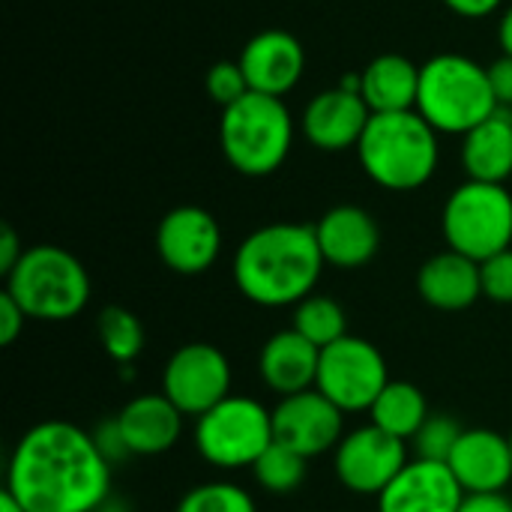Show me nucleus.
<instances>
[{
    "instance_id": "obj_3",
    "label": "nucleus",
    "mask_w": 512,
    "mask_h": 512,
    "mask_svg": "<svg viewBox=\"0 0 512 512\" xmlns=\"http://www.w3.org/2000/svg\"><path fill=\"white\" fill-rule=\"evenodd\" d=\"M360 165L366 177L390 192H414L426 186L441 162L438 132L420 111L372 114L360 144Z\"/></svg>"
},
{
    "instance_id": "obj_39",
    "label": "nucleus",
    "mask_w": 512,
    "mask_h": 512,
    "mask_svg": "<svg viewBox=\"0 0 512 512\" xmlns=\"http://www.w3.org/2000/svg\"><path fill=\"white\" fill-rule=\"evenodd\" d=\"M0 512H27V510H24V507H21V504H18L12 495L3 489V492H0Z\"/></svg>"
},
{
    "instance_id": "obj_13",
    "label": "nucleus",
    "mask_w": 512,
    "mask_h": 512,
    "mask_svg": "<svg viewBox=\"0 0 512 512\" xmlns=\"http://www.w3.org/2000/svg\"><path fill=\"white\" fill-rule=\"evenodd\" d=\"M345 438V414L315 387L282 396L273 408V441L306 459L333 453Z\"/></svg>"
},
{
    "instance_id": "obj_18",
    "label": "nucleus",
    "mask_w": 512,
    "mask_h": 512,
    "mask_svg": "<svg viewBox=\"0 0 512 512\" xmlns=\"http://www.w3.org/2000/svg\"><path fill=\"white\" fill-rule=\"evenodd\" d=\"M321 255L330 267L357 270L366 267L381 249V228L366 207L336 204L315 222Z\"/></svg>"
},
{
    "instance_id": "obj_41",
    "label": "nucleus",
    "mask_w": 512,
    "mask_h": 512,
    "mask_svg": "<svg viewBox=\"0 0 512 512\" xmlns=\"http://www.w3.org/2000/svg\"><path fill=\"white\" fill-rule=\"evenodd\" d=\"M510 447H512V432H510Z\"/></svg>"
},
{
    "instance_id": "obj_11",
    "label": "nucleus",
    "mask_w": 512,
    "mask_h": 512,
    "mask_svg": "<svg viewBox=\"0 0 512 512\" xmlns=\"http://www.w3.org/2000/svg\"><path fill=\"white\" fill-rule=\"evenodd\" d=\"M408 462V441H399L372 423L345 432L333 450L336 480L360 498H378Z\"/></svg>"
},
{
    "instance_id": "obj_33",
    "label": "nucleus",
    "mask_w": 512,
    "mask_h": 512,
    "mask_svg": "<svg viewBox=\"0 0 512 512\" xmlns=\"http://www.w3.org/2000/svg\"><path fill=\"white\" fill-rule=\"evenodd\" d=\"M27 321H30L27 312L12 300L9 291H3V294H0V345H3V348L15 345L18 336L24 333V324H27Z\"/></svg>"
},
{
    "instance_id": "obj_28",
    "label": "nucleus",
    "mask_w": 512,
    "mask_h": 512,
    "mask_svg": "<svg viewBox=\"0 0 512 512\" xmlns=\"http://www.w3.org/2000/svg\"><path fill=\"white\" fill-rule=\"evenodd\" d=\"M174 512H258V504L231 480H207L192 486Z\"/></svg>"
},
{
    "instance_id": "obj_37",
    "label": "nucleus",
    "mask_w": 512,
    "mask_h": 512,
    "mask_svg": "<svg viewBox=\"0 0 512 512\" xmlns=\"http://www.w3.org/2000/svg\"><path fill=\"white\" fill-rule=\"evenodd\" d=\"M447 9H453L462 18H486L492 15L504 0H444Z\"/></svg>"
},
{
    "instance_id": "obj_10",
    "label": "nucleus",
    "mask_w": 512,
    "mask_h": 512,
    "mask_svg": "<svg viewBox=\"0 0 512 512\" xmlns=\"http://www.w3.org/2000/svg\"><path fill=\"white\" fill-rule=\"evenodd\" d=\"M231 363L210 342L180 345L162 366V390L183 417H201L231 396Z\"/></svg>"
},
{
    "instance_id": "obj_6",
    "label": "nucleus",
    "mask_w": 512,
    "mask_h": 512,
    "mask_svg": "<svg viewBox=\"0 0 512 512\" xmlns=\"http://www.w3.org/2000/svg\"><path fill=\"white\" fill-rule=\"evenodd\" d=\"M3 291L12 294L30 321L60 324L81 315L90 303V276L69 249L39 243L24 249Z\"/></svg>"
},
{
    "instance_id": "obj_16",
    "label": "nucleus",
    "mask_w": 512,
    "mask_h": 512,
    "mask_svg": "<svg viewBox=\"0 0 512 512\" xmlns=\"http://www.w3.org/2000/svg\"><path fill=\"white\" fill-rule=\"evenodd\" d=\"M447 465L465 495H504L512 483L510 435L495 429H465Z\"/></svg>"
},
{
    "instance_id": "obj_19",
    "label": "nucleus",
    "mask_w": 512,
    "mask_h": 512,
    "mask_svg": "<svg viewBox=\"0 0 512 512\" xmlns=\"http://www.w3.org/2000/svg\"><path fill=\"white\" fill-rule=\"evenodd\" d=\"M183 411L165 393H141L120 414V432L132 456H162L183 438Z\"/></svg>"
},
{
    "instance_id": "obj_15",
    "label": "nucleus",
    "mask_w": 512,
    "mask_h": 512,
    "mask_svg": "<svg viewBox=\"0 0 512 512\" xmlns=\"http://www.w3.org/2000/svg\"><path fill=\"white\" fill-rule=\"evenodd\" d=\"M465 498L447 462L414 456L378 495V512H459Z\"/></svg>"
},
{
    "instance_id": "obj_26",
    "label": "nucleus",
    "mask_w": 512,
    "mask_h": 512,
    "mask_svg": "<svg viewBox=\"0 0 512 512\" xmlns=\"http://www.w3.org/2000/svg\"><path fill=\"white\" fill-rule=\"evenodd\" d=\"M99 342L105 348V354L117 363V366H132L141 351H144V324L135 312L123 309V306H105L99 321Z\"/></svg>"
},
{
    "instance_id": "obj_24",
    "label": "nucleus",
    "mask_w": 512,
    "mask_h": 512,
    "mask_svg": "<svg viewBox=\"0 0 512 512\" xmlns=\"http://www.w3.org/2000/svg\"><path fill=\"white\" fill-rule=\"evenodd\" d=\"M429 402L426 393L417 384L408 381H390L384 387V393L375 399V405L369 408V423L384 429L387 435L399 438V441H414V435L420 432V426L429 420Z\"/></svg>"
},
{
    "instance_id": "obj_17",
    "label": "nucleus",
    "mask_w": 512,
    "mask_h": 512,
    "mask_svg": "<svg viewBox=\"0 0 512 512\" xmlns=\"http://www.w3.org/2000/svg\"><path fill=\"white\" fill-rule=\"evenodd\" d=\"M240 69L252 93L279 96L291 93L306 69V51L288 30H261L240 51Z\"/></svg>"
},
{
    "instance_id": "obj_1",
    "label": "nucleus",
    "mask_w": 512,
    "mask_h": 512,
    "mask_svg": "<svg viewBox=\"0 0 512 512\" xmlns=\"http://www.w3.org/2000/svg\"><path fill=\"white\" fill-rule=\"evenodd\" d=\"M6 492L27 512H96L111 498V462L69 420L27 429L6 465Z\"/></svg>"
},
{
    "instance_id": "obj_23",
    "label": "nucleus",
    "mask_w": 512,
    "mask_h": 512,
    "mask_svg": "<svg viewBox=\"0 0 512 512\" xmlns=\"http://www.w3.org/2000/svg\"><path fill=\"white\" fill-rule=\"evenodd\" d=\"M462 165L468 180L507 186L512 177V108H498L462 135Z\"/></svg>"
},
{
    "instance_id": "obj_8",
    "label": "nucleus",
    "mask_w": 512,
    "mask_h": 512,
    "mask_svg": "<svg viewBox=\"0 0 512 512\" xmlns=\"http://www.w3.org/2000/svg\"><path fill=\"white\" fill-rule=\"evenodd\" d=\"M192 438L198 456L216 471H252L273 444V408H264V402L252 396L231 393L195 420Z\"/></svg>"
},
{
    "instance_id": "obj_34",
    "label": "nucleus",
    "mask_w": 512,
    "mask_h": 512,
    "mask_svg": "<svg viewBox=\"0 0 512 512\" xmlns=\"http://www.w3.org/2000/svg\"><path fill=\"white\" fill-rule=\"evenodd\" d=\"M486 69H489V84H492V93L498 99V108H512V57L501 54Z\"/></svg>"
},
{
    "instance_id": "obj_2",
    "label": "nucleus",
    "mask_w": 512,
    "mask_h": 512,
    "mask_svg": "<svg viewBox=\"0 0 512 512\" xmlns=\"http://www.w3.org/2000/svg\"><path fill=\"white\" fill-rule=\"evenodd\" d=\"M327 261L315 225L270 222L246 234L231 261L237 291L261 309H288L315 294Z\"/></svg>"
},
{
    "instance_id": "obj_9",
    "label": "nucleus",
    "mask_w": 512,
    "mask_h": 512,
    "mask_svg": "<svg viewBox=\"0 0 512 512\" xmlns=\"http://www.w3.org/2000/svg\"><path fill=\"white\" fill-rule=\"evenodd\" d=\"M390 384V369L378 345L360 336H342L339 342L321 348L315 390L324 393L342 414H360L375 405V399Z\"/></svg>"
},
{
    "instance_id": "obj_30",
    "label": "nucleus",
    "mask_w": 512,
    "mask_h": 512,
    "mask_svg": "<svg viewBox=\"0 0 512 512\" xmlns=\"http://www.w3.org/2000/svg\"><path fill=\"white\" fill-rule=\"evenodd\" d=\"M204 90H207V96L216 105H222V111L231 108L234 102H240L246 93H252L249 90V81H246V75H243V69H240L237 60H219V63H213L207 69V75H204Z\"/></svg>"
},
{
    "instance_id": "obj_32",
    "label": "nucleus",
    "mask_w": 512,
    "mask_h": 512,
    "mask_svg": "<svg viewBox=\"0 0 512 512\" xmlns=\"http://www.w3.org/2000/svg\"><path fill=\"white\" fill-rule=\"evenodd\" d=\"M93 441H96L99 453L111 462V468H114V465H120V462H126V459H132V453H129L126 441H123V432H120L117 417L102 420V423L93 429Z\"/></svg>"
},
{
    "instance_id": "obj_5",
    "label": "nucleus",
    "mask_w": 512,
    "mask_h": 512,
    "mask_svg": "<svg viewBox=\"0 0 512 512\" xmlns=\"http://www.w3.org/2000/svg\"><path fill=\"white\" fill-rule=\"evenodd\" d=\"M219 147L225 162L243 177L279 171L294 147V117L279 96L246 93L219 117Z\"/></svg>"
},
{
    "instance_id": "obj_22",
    "label": "nucleus",
    "mask_w": 512,
    "mask_h": 512,
    "mask_svg": "<svg viewBox=\"0 0 512 512\" xmlns=\"http://www.w3.org/2000/svg\"><path fill=\"white\" fill-rule=\"evenodd\" d=\"M360 96L372 114L417 111L420 66L405 54H378L360 72Z\"/></svg>"
},
{
    "instance_id": "obj_21",
    "label": "nucleus",
    "mask_w": 512,
    "mask_h": 512,
    "mask_svg": "<svg viewBox=\"0 0 512 512\" xmlns=\"http://www.w3.org/2000/svg\"><path fill=\"white\" fill-rule=\"evenodd\" d=\"M417 291L426 306L438 312H465L483 297L480 264L453 249L423 261L417 273Z\"/></svg>"
},
{
    "instance_id": "obj_40",
    "label": "nucleus",
    "mask_w": 512,
    "mask_h": 512,
    "mask_svg": "<svg viewBox=\"0 0 512 512\" xmlns=\"http://www.w3.org/2000/svg\"><path fill=\"white\" fill-rule=\"evenodd\" d=\"M96 512H132V510H129V504H126V501L108 498V501H105V504H102Z\"/></svg>"
},
{
    "instance_id": "obj_4",
    "label": "nucleus",
    "mask_w": 512,
    "mask_h": 512,
    "mask_svg": "<svg viewBox=\"0 0 512 512\" xmlns=\"http://www.w3.org/2000/svg\"><path fill=\"white\" fill-rule=\"evenodd\" d=\"M420 117L441 135H468L498 111L489 69L465 54H438L420 66Z\"/></svg>"
},
{
    "instance_id": "obj_35",
    "label": "nucleus",
    "mask_w": 512,
    "mask_h": 512,
    "mask_svg": "<svg viewBox=\"0 0 512 512\" xmlns=\"http://www.w3.org/2000/svg\"><path fill=\"white\" fill-rule=\"evenodd\" d=\"M21 255H24V246H21L15 228L12 225H3L0 228V276L3 279L15 270V264L21 261Z\"/></svg>"
},
{
    "instance_id": "obj_31",
    "label": "nucleus",
    "mask_w": 512,
    "mask_h": 512,
    "mask_svg": "<svg viewBox=\"0 0 512 512\" xmlns=\"http://www.w3.org/2000/svg\"><path fill=\"white\" fill-rule=\"evenodd\" d=\"M483 297L498 306H512V249H504L480 264Z\"/></svg>"
},
{
    "instance_id": "obj_7",
    "label": "nucleus",
    "mask_w": 512,
    "mask_h": 512,
    "mask_svg": "<svg viewBox=\"0 0 512 512\" xmlns=\"http://www.w3.org/2000/svg\"><path fill=\"white\" fill-rule=\"evenodd\" d=\"M441 234L447 249L477 264L512 249V192L501 183L465 180L444 201Z\"/></svg>"
},
{
    "instance_id": "obj_12",
    "label": "nucleus",
    "mask_w": 512,
    "mask_h": 512,
    "mask_svg": "<svg viewBox=\"0 0 512 512\" xmlns=\"http://www.w3.org/2000/svg\"><path fill=\"white\" fill-rule=\"evenodd\" d=\"M222 252V228L204 207L183 204L168 210L156 228V255L177 276L207 273Z\"/></svg>"
},
{
    "instance_id": "obj_29",
    "label": "nucleus",
    "mask_w": 512,
    "mask_h": 512,
    "mask_svg": "<svg viewBox=\"0 0 512 512\" xmlns=\"http://www.w3.org/2000/svg\"><path fill=\"white\" fill-rule=\"evenodd\" d=\"M462 426L447 417V414H429V420L420 426V432L414 435L411 447L417 459H432V462H447L456 441L462 438Z\"/></svg>"
},
{
    "instance_id": "obj_27",
    "label": "nucleus",
    "mask_w": 512,
    "mask_h": 512,
    "mask_svg": "<svg viewBox=\"0 0 512 512\" xmlns=\"http://www.w3.org/2000/svg\"><path fill=\"white\" fill-rule=\"evenodd\" d=\"M309 462L312 459L300 456L297 450L273 441L264 450V456L252 465V477L267 495H294L306 483Z\"/></svg>"
},
{
    "instance_id": "obj_36",
    "label": "nucleus",
    "mask_w": 512,
    "mask_h": 512,
    "mask_svg": "<svg viewBox=\"0 0 512 512\" xmlns=\"http://www.w3.org/2000/svg\"><path fill=\"white\" fill-rule=\"evenodd\" d=\"M459 512H512V498L507 495H468Z\"/></svg>"
},
{
    "instance_id": "obj_20",
    "label": "nucleus",
    "mask_w": 512,
    "mask_h": 512,
    "mask_svg": "<svg viewBox=\"0 0 512 512\" xmlns=\"http://www.w3.org/2000/svg\"><path fill=\"white\" fill-rule=\"evenodd\" d=\"M318 363H321V348H315L306 336H300L291 327L273 333L264 342L258 354V375L264 387L282 399L312 390L318 381Z\"/></svg>"
},
{
    "instance_id": "obj_14",
    "label": "nucleus",
    "mask_w": 512,
    "mask_h": 512,
    "mask_svg": "<svg viewBox=\"0 0 512 512\" xmlns=\"http://www.w3.org/2000/svg\"><path fill=\"white\" fill-rule=\"evenodd\" d=\"M369 120H372V111L366 99L336 84L306 102L303 117H300V132L306 135L312 147L327 150V153H342L351 147L357 150Z\"/></svg>"
},
{
    "instance_id": "obj_38",
    "label": "nucleus",
    "mask_w": 512,
    "mask_h": 512,
    "mask_svg": "<svg viewBox=\"0 0 512 512\" xmlns=\"http://www.w3.org/2000/svg\"><path fill=\"white\" fill-rule=\"evenodd\" d=\"M498 42H501V51L512 57V6L504 12V18L498 24Z\"/></svg>"
},
{
    "instance_id": "obj_25",
    "label": "nucleus",
    "mask_w": 512,
    "mask_h": 512,
    "mask_svg": "<svg viewBox=\"0 0 512 512\" xmlns=\"http://www.w3.org/2000/svg\"><path fill=\"white\" fill-rule=\"evenodd\" d=\"M294 330L306 336L315 348H327L348 336V315L333 297L315 291L312 297L294 306Z\"/></svg>"
}]
</instances>
